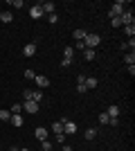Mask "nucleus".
<instances>
[{"instance_id": "8", "label": "nucleus", "mask_w": 135, "mask_h": 151, "mask_svg": "<svg viewBox=\"0 0 135 151\" xmlns=\"http://www.w3.org/2000/svg\"><path fill=\"white\" fill-rule=\"evenodd\" d=\"M77 93H88V88H86V75H79L77 77Z\"/></svg>"}, {"instance_id": "30", "label": "nucleus", "mask_w": 135, "mask_h": 151, "mask_svg": "<svg viewBox=\"0 0 135 151\" xmlns=\"http://www.w3.org/2000/svg\"><path fill=\"white\" fill-rule=\"evenodd\" d=\"M72 47H74V50H79V52H84V50H86V45H84V41H77V43L72 45Z\"/></svg>"}, {"instance_id": "14", "label": "nucleus", "mask_w": 135, "mask_h": 151, "mask_svg": "<svg viewBox=\"0 0 135 151\" xmlns=\"http://www.w3.org/2000/svg\"><path fill=\"white\" fill-rule=\"evenodd\" d=\"M52 133H54V135H61V133H63V122L61 120L52 122Z\"/></svg>"}, {"instance_id": "22", "label": "nucleus", "mask_w": 135, "mask_h": 151, "mask_svg": "<svg viewBox=\"0 0 135 151\" xmlns=\"http://www.w3.org/2000/svg\"><path fill=\"white\" fill-rule=\"evenodd\" d=\"M0 120L9 122V120H11V111H5V108H2V111H0Z\"/></svg>"}, {"instance_id": "33", "label": "nucleus", "mask_w": 135, "mask_h": 151, "mask_svg": "<svg viewBox=\"0 0 135 151\" xmlns=\"http://www.w3.org/2000/svg\"><path fill=\"white\" fill-rule=\"evenodd\" d=\"M110 23H113V27H122V23H119V18H110Z\"/></svg>"}, {"instance_id": "10", "label": "nucleus", "mask_w": 135, "mask_h": 151, "mask_svg": "<svg viewBox=\"0 0 135 151\" xmlns=\"http://www.w3.org/2000/svg\"><path fill=\"white\" fill-rule=\"evenodd\" d=\"M41 9H43V16L45 14H47V16H50V14H56V5H54V2H43Z\"/></svg>"}, {"instance_id": "13", "label": "nucleus", "mask_w": 135, "mask_h": 151, "mask_svg": "<svg viewBox=\"0 0 135 151\" xmlns=\"http://www.w3.org/2000/svg\"><path fill=\"white\" fill-rule=\"evenodd\" d=\"M11 20H14V14H11V12H0V25L11 23Z\"/></svg>"}, {"instance_id": "7", "label": "nucleus", "mask_w": 135, "mask_h": 151, "mask_svg": "<svg viewBox=\"0 0 135 151\" xmlns=\"http://www.w3.org/2000/svg\"><path fill=\"white\" fill-rule=\"evenodd\" d=\"M41 104H36V101H23V111H27V113H39Z\"/></svg>"}, {"instance_id": "32", "label": "nucleus", "mask_w": 135, "mask_h": 151, "mask_svg": "<svg viewBox=\"0 0 135 151\" xmlns=\"http://www.w3.org/2000/svg\"><path fill=\"white\" fill-rule=\"evenodd\" d=\"M47 20H50L52 25H54V23H56V20H59V16H56V14H50V16H47Z\"/></svg>"}, {"instance_id": "6", "label": "nucleus", "mask_w": 135, "mask_h": 151, "mask_svg": "<svg viewBox=\"0 0 135 151\" xmlns=\"http://www.w3.org/2000/svg\"><path fill=\"white\" fill-rule=\"evenodd\" d=\"M34 81H36L39 90H43V88H47V86H50V79H47L45 75H36V77H34Z\"/></svg>"}, {"instance_id": "34", "label": "nucleus", "mask_w": 135, "mask_h": 151, "mask_svg": "<svg viewBox=\"0 0 135 151\" xmlns=\"http://www.w3.org/2000/svg\"><path fill=\"white\" fill-rule=\"evenodd\" d=\"M126 70H129V75H131V77L135 75V65H126Z\"/></svg>"}, {"instance_id": "2", "label": "nucleus", "mask_w": 135, "mask_h": 151, "mask_svg": "<svg viewBox=\"0 0 135 151\" xmlns=\"http://www.w3.org/2000/svg\"><path fill=\"white\" fill-rule=\"evenodd\" d=\"M124 7H126V2L124 0H117V2H113V7H110V12H108V16L110 18H119L124 14Z\"/></svg>"}, {"instance_id": "29", "label": "nucleus", "mask_w": 135, "mask_h": 151, "mask_svg": "<svg viewBox=\"0 0 135 151\" xmlns=\"http://www.w3.org/2000/svg\"><path fill=\"white\" fill-rule=\"evenodd\" d=\"M23 77H25V79H32V81H34L36 72H34V70H25V72H23Z\"/></svg>"}, {"instance_id": "5", "label": "nucleus", "mask_w": 135, "mask_h": 151, "mask_svg": "<svg viewBox=\"0 0 135 151\" xmlns=\"http://www.w3.org/2000/svg\"><path fill=\"white\" fill-rule=\"evenodd\" d=\"M61 122H63V133H65V135L77 133V124H74V122H70L68 117H61Z\"/></svg>"}, {"instance_id": "31", "label": "nucleus", "mask_w": 135, "mask_h": 151, "mask_svg": "<svg viewBox=\"0 0 135 151\" xmlns=\"http://www.w3.org/2000/svg\"><path fill=\"white\" fill-rule=\"evenodd\" d=\"M108 124L110 126H119V117H108Z\"/></svg>"}, {"instance_id": "17", "label": "nucleus", "mask_w": 135, "mask_h": 151, "mask_svg": "<svg viewBox=\"0 0 135 151\" xmlns=\"http://www.w3.org/2000/svg\"><path fill=\"white\" fill-rule=\"evenodd\" d=\"M106 115H108V117H117V115H119V106H117V104H110Z\"/></svg>"}, {"instance_id": "35", "label": "nucleus", "mask_w": 135, "mask_h": 151, "mask_svg": "<svg viewBox=\"0 0 135 151\" xmlns=\"http://www.w3.org/2000/svg\"><path fill=\"white\" fill-rule=\"evenodd\" d=\"M61 151H72V147L70 145H61Z\"/></svg>"}, {"instance_id": "26", "label": "nucleus", "mask_w": 135, "mask_h": 151, "mask_svg": "<svg viewBox=\"0 0 135 151\" xmlns=\"http://www.w3.org/2000/svg\"><path fill=\"white\" fill-rule=\"evenodd\" d=\"M41 149H43V151H52V149H54V145H52L50 140H43V142H41Z\"/></svg>"}, {"instance_id": "23", "label": "nucleus", "mask_w": 135, "mask_h": 151, "mask_svg": "<svg viewBox=\"0 0 135 151\" xmlns=\"http://www.w3.org/2000/svg\"><path fill=\"white\" fill-rule=\"evenodd\" d=\"M124 32H126V36L133 38L135 36V25H124Z\"/></svg>"}, {"instance_id": "27", "label": "nucleus", "mask_w": 135, "mask_h": 151, "mask_svg": "<svg viewBox=\"0 0 135 151\" xmlns=\"http://www.w3.org/2000/svg\"><path fill=\"white\" fill-rule=\"evenodd\" d=\"M97 120H99V124L106 126V124H108V115H106V113H99V115H97Z\"/></svg>"}, {"instance_id": "38", "label": "nucleus", "mask_w": 135, "mask_h": 151, "mask_svg": "<svg viewBox=\"0 0 135 151\" xmlns=\"http://www.w3.org/2000/svg\"><path fill=\"white\" fill-rule=\"evenodd\" d=\"M52 151H54V149H52Z\"/></svg>"}, {"instance_id": "24", "label": "nucleus", "mask_w": 135, "mask_h": 151, "mask_svg": "<svg viewBox=\"0 0 135 151\" xmlns=\"http://www.w3.org/2000/svg\"><path fill=\"white\" fill-rule=\"evenodd\" d=\"M9 111H11V115H20V113H23V104H14Z\"/></svg>"}, {"instance_id": "15", "label": "nucleus", "mask_w": 135, "mask_h": 151, "mask_svg": "<svg viewBox=\"0 0 135 151\" xmlns=\"http://www.w3.org/2000/svg\"><path fill=\"white\" fill-rule=\"evenodd\" d=\"M63 59L65 61H74V47H72V45H68L63 50Z\"/></svg>"}, {"instance_id": "1", "label": "nucleus", "mask_w": 135, "mask_h": 151, "mask_svg": "<svg viewBox=\"0 0 135 151\" xmlns=\"http://www.w3.org/2000/svg\"><path fill=\"white\" fill-rule=\"evenodd\" d=\"M23 99L41 104V101H43V93H41V90H23Z\"/></svg>"}, {"instance_id": "16", "label": "nucleus", "mask_w": 135, "mask_h": 151, "mask_svg": "<svg viewBox=\"0 0 135 151\" xmlns=\"http://www.w3.org/2000/svg\"><path fill=\"white\" fill-rule=\"evenodd\" d=\"M9 122H11V124L16 126V129H20V126L25 124V120H23V115H11V120H9Z\"/></svg>"}, {"instance_id": "12", "label": "nucleus", "mask_w": 135, "mask_h": 151, "mask_svg": "<svg viewBox=\"0 0 135 151\" xmlns=\"http://www.w3.org/2000/svg\"><path fill=\"white\" fill-rule=\"evenodd\" d=\"M36 54V43H27L23 47V57H34Z\"/></svg>"}, {"instance_id": "9", "label": "nucleus", "mask_w": 135, "mask_h": 151, "mask_svg": "<svg viewBox=\"0 0 135 151\" xmlns=\"http://www.w3.org/2000/svg\"><path fill=\"white\" fill-rule=\"evenodd\" d=\"M29 16H32L34 20L43 18V9H41V5H34V7H29Z\"/></svg>"}, {"instance_id": "4", "label": "nucleus", "mask_w": 135, "mask_h": 151, "mask_svg": "<svg viewBox=\"0 0 135 151\" xmlns=\"http://www.w3.org/2000/svg\"><path fill=\"white\" fill-rule=\"evenodd\" d=\"M119 23H122V25H133V23H135V16H133V7H131V9H124V14L119 16Z\"/></svg>"}, {"instance_id": "37", "label": "nucleus", "mask_w": 135, "mask_h": 151, "mask_svg": "<svg viewBox=\"0 0 135 151\" xmlns=\"http://www.w3.org/2000/svg\"><path fill=\"white\" fill-rule=\"evenodd\" d=\"M20 151H29V149H20Z\"/></svg>"}, {"instance_id": "28", "label": "nucleus", "mask_w": 135, "mask_h": 151, "mask_svg": "<svg viewBox=\"0 0 135 151\" xmlns=\"http://www.w3.org/2000/svg\"><path fill=\"white\" fill-rule=\"evenodd\" d=\"M9 5L16 7V9H23V7H25V5H23V0H9Z\"/></svg>"}, {"instance_id": "11", "label": "nucleus", "mask_w": 135, "mask_h": 151, "mask_svg": "<svg viewBox=\"0 0 135 151\" xmlns=\"http://www.w3.org/2000/svg\"><path fill=\"white\" fill-rule=\"evenodd\" d=\"M47 129H43V126H39V129H36V131H34V138L39 140V142H43V140H47Z\"/></svg>"}, {"instance_id": "36", "label": "nucleus", "mask_w": 135, "mask_h": 151, "mask_svg": "<svg viewBox=\"0 0 135 151\" xmlns=\"http://www.w3.org/2000/svg\"><path fill=\"white\" fill-rule=\"evenodd\" d=\"M9 151H20V149H18V147H11V149H9Z\"/></svg>"}, {"instance_id": "19", "label": "nucleus", "mask_w": 135, "mask_h": 151, "mask_svg": "<svg viewBox=\"0 0 135 151\" xmlns=\"http://www.w3.org/2000/svg\"><path fill=\"white\" fill-rule=\"evenodd\" d=\"M86 34H88L86 29H74V32H72V36H74V41H84V38H86Z\"/></svg>"}, {"instance_id": "25", "label": "nucleus", "mask_w": 135, "mask_h": 151, "mask_svg": "<svg viewBox=\"0 0 135 151\" xmlns=\"http://www.w3.org/2000/svg\"><path fill=\"white\" fill-rule=\"evenodd\" d=\"M95 135H97L95 129H86V133H84V138H86V140H95Z\"/></svg>"}, {"instance_id": "21", "label": "nucleus", "mask_w": 135, "mask_h": 151, "mask_svg": "<svg viewBox=\"0 0 135 151\" xmlns=\"http://www.w3.org/2000/svg\"><path fill=\"white\" fill-rule=\"evenodd\" d=\"M124 61H126V65H135V52H129L124 57Z\"/></svg>"}, {"instance_id": "3", "label": "nucleus", "mask_w": 135, "mask_h": 151, "mask_svg": "<svg viewBox=\"0 0 135 151\" xmlns=\"http://www.w3.org/2000/svg\"><path fill=\"white\" fill-rule=\"evenodd\" d=\"M99 43H101V36H99V34H86L84 45L88 47V50H95V47H97Z\"/></svg>"}, {"instance_id": "20", "label": "nucleus", "mask_w": 135, "mask_h": 151, "mask_svg": "<svg viewBox=\"0 0 135 151\" xmlns=\"http://www.w3.org/2000/svg\"><path fill=\"white\" fill-rule=\"evenodd\" d=\"M84 59L86 61H95V50H88V47H86L84 50Z\"/></svg>"}, {"instance_id": "18", "label": "nucleus", "mask_w": 135, "mask_h": 151, "mask_svg": "<svg viewBox=\"0 0 135 151\" xmlns=\"http://www.w3.org/2000/svg\"><path fill=\"white\" fill-rule=\"evenodd\" d=\"M99 86V79H95V77H86V88H97Z\"/></svg>"}]
</instances>
